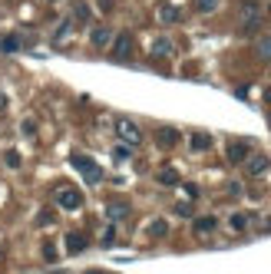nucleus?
Masks as SVG:
<instances>
[{
	"label": "nucleus",
	"instance_id": "obj_1",
	"mask_svg": "<svg viewBox=\"0 0 271 274\" xmlns=\"http://www.w3.org/2000/svg\"><path fill=\"white\" fill-rule=\"evenodd\" d=\"M116 135H119V139L126 142L129 149L143 146V132H139V125H136L132 119H116Z\"/></svg>",
	"mask_w": 271,
	"mask_h": 274
},
{
	"label": "nucleus",
	"instance_id": "obj_2",
	"mask_svg": "<svg viewBox=\"0 0 271 274\" xmlns=\"http://www.w3.org/2000/svg\"><path fill=\"white\" fill-rule=\"evenodd\" d=\"M56 205H60V208H66V212H76V208H83V195H80V188H73V185H60V188H56Z\"/></svg>",
	"mask_w": 271,
	"mask_h": 274
},
{
	"label": "nucleus",
	"instance_id": "obj_3",
	"mask_svg": "<svg viewBox=\"0 0 271 274\" xmlns=\"http://www.w3.org/2000/svg\"><path fill=\"white\" fill-rule=\"evenodd\" d=\"M268 169H271V159L264 156V152H255V156L245 159V175H248V179H261Z\"/></svg>",
	"mask_w": 271,
	"mask_h": 274
},
{
	"label": "nucleus",
	"instance_id": "obj_4",
	"mask_svg": "<svg viewBox=\"0 0 271 274\" xmlns=\"http://www.w3.org/2000/svg\"><path fill=\"white\" fill-rule=\"evenodd\" d=\"M73 165L86 175V182H103V169H99L93 159H86V156H80V152H76V156H73Z\"/></svg>",
	"mask_w": 271,
	"mask_h": 274
},
{
	"label": "nucleus",
	"instance_id": "obj_5",
	"mask_svg": "<svg viewBox=\"0 0 271 274\" xmlns=\"http://www.w3.org/2000/svg\"><path fill=\"white\" fill-rule=\"evenodd\" d=\"M156 142H159L162 149H176L179 142H182V132H179L176 125H159L156 129Z\"/></svg>",
	"mask_w": 271,
	"mask_h": 274
},
{
	"label": "nucleus",
	"instance_id": "obj_6",
	"mask_svg": "<svg viewBox=\"0 0 271 274\" xmlns=\"http://www.w3.org/2000/svg\"><path fill=\"white\" fill-rule=\"evenodd\" d=\"M132 56V33H119V37L112 40V60L122 63Z\"/></svg>",
	"mask_w": 271,
	"mask_h": 274
},
{
	"label": "nucleus",
	"instance_id": "obj_7",
	"mask_svg": "<svg viewBox=\"0 0 271 274\" xmlns=\"http://www.w3.org/2000/svg\"><path fill=\"white\" fill-rule=\"evenodd\" d=\"M225 156H228V162H235V165H241L248 156H251V142L248 139H238V142H231L228 149H225Z\"/></svg>",
	"mask_w": 271,
	"mask_h": 274
},
{
	"label": "nucleus",
	"instance_id": "obj_8",
	"mask_svg": "<svg viewBox=\"0 0 271 274\" xmlns=\"http://www.w3.org/2000/svg\"><path fill=\"white\" fill-rule=\"evenodd\" d=\"M89 43H93V50H106L112 43V30L109 27H93V30H89Z\"/></svg>",
	"mask_w": 271,
	"mask_h": 274
},
{
	"label": "nucleus",
	"instance_id": "obj_9",
	"mask_svg": "<svg viewBox=\"0 0 271 274\" xmlns=\"http://www.w3.org/2000/svg\"><path fill=\"white\" fill-rule=\"evenodd\" d=\"M63 244H66L70 254H83V251H86V235H83V231H70V235L63 238Z\"/></svg>",
	"mask_w": 271,
	"mask_h": 274
},
{
	"label": "nucleus",
	"instance_id": "obj_10",
	"mask_svg": "<svg viewBox=\"0 0 271 274\" xmlns=\"http://www.w3.org/2000/svg\"><path fill=\"white\" fill-rule=\"evenodd\" d=\"M126 215H129V202H109V205H106V218H109L112 225L122 221Z\"/></svg>",
	"mask_w": 271,
	"mask_h": 274
},
{
	"label": "nucleus",
	"instance_id": "obj_11",
	"mask_svg": "<svg viewBox=\"0 0 271 274\" xmlns=\"http://www.w3.org/2000/svg\"><path fill=\"white\" fill-rule=\"evenodd\" d=\"M195 235H212V231H215L218 228V218H212V215H202V218H195Z\"/></svg>",
	"mask_w": 271,
	"mask_h": 274
},
{
	"label": "nucleus",
	"instance_id": "obj_12",
	"mask_svg": "<svg viewBox=\"0 0 271 274\" xmlns=\"http://www.w3.org/2000/svg\"><path fill=\"white\" fill-rule=\"evenodd\" d=\"M73 24H89V4L86 0H73Z\"/></svg>",
	"mask_w": 271,
	"mask_h": 274
},
{
	"label": "nucleus",
	"instance_id": "obj_13",
	"mask_svg": "<svg viewBox=\"0 0 271 274\" xmlns=\"http://www.w3.org/2000/svg\"><path fill=\"white\" fill-rule=\"evenodd\" d=\"M255 53H258L261 63H271V33H264V37L255 43Z\"/></svg>",
	"mask_w": 271,
	"mask_h": 274
},
{
	"label": "nucleus",
	"instance_id": "obj_14",
	"mask_svg": "<svg viewBox=\"0 0 271 274\" xmlns=\"http://www.w3.org/2000/svg\"><path fill=\"white\" fill-rule=\"evenodd\" d=\"M159 20L162 24H179V20H182V10L172 7V4H166V7H159Z\"/></svg>",
	"mask_w": 271,
	"mask_h": 274
},
{
	"label": "nucleus",
	"instance_id": "obj_15",
	"mask_svg": "<svg viewBox=\"0 0 271 274\" xmlns=\"http://www.w3.org/2000/svg\"><path fill=\"white\" fill-rule=\"evenodd\" d=\"M189 146H192L195 152H205V149H212V135H208V132H192Z\"/></svg>",
	"mask_w": 271,
	"mask_h": 274
},
{
	"label": "nucleus",
	"instance_id": "obj_16",
	"mask_svg": "<svg viewBox=\"0 0 271 274\" xmlns=\"http://www.w3.org/2000/svg\"><path fill=\"white\" fill-rule=\"evenodd\" d=\"M248 221H255V218H251V215H245V212H235V215L228 218V225H231V231H245Z\"/></svg>",
	"mask_w": 271,
	"mask_h": 274
},
{
	"label": "nucleus",
	"instance_id": "obj_17",
	"mask_svg": "<svg viewBox=\"0 0 271 274\" xmlns=\"http://www.w3.org/2000/svg\"><path fill=\"white\" fill-rule=\"evenodd\" d=\"M20 47H24V40H20V37H4V40H0V50H4V53H17Z\"/></svg>",
	"mask_w": 271,
	"mask_h": 274
},
{
	"label": "nucleus",
	"instance_id": "obj_18",
	"mask_svg": "<svg viewBox=\"0 0 271 274\" xmlns=\"http://www.w3.org/2000/svg\"><path fill=\"white\" fill-rule=\"evenodd\" d=\"M169 53H172V43H169L166 37H159L152 43V56H169Z\"/></svg>",
	"mask_w": 271,
	"mask_h": 274
},
{
	"label": "nucleus",
	"instance_id": "obj_19",
	"mask_svg": "<svg viewBox=\"0 0 271 274\" xmlns=\"http://www.w3.org/2000/svg\"><path fill=\"white\" fill-rule=\"evenodd\" d=\"M149 235H152V238H166V235H169V221L156 218V221L149 225Z\"/></svg>",
	"mask_w": 271,
	"mask_h": 274
},
{
	"label": "nucleus",
	"instance_id": "obj_20",
	"mask_svg": "<svg viewBox=\"0 0 271 274\" xmlns=\"http://www.w3.org/2000/svg\"><path fill=\"white\" fill-rule=\"evenodd\" d=\"M159 185H179V172H176V169H169V165H166V169H162V172H159Z\"/></svg>",
	"mask_w": 271,
	"mask_h": 274
},
{
	"label": "nucleus",
	"instance_id": "obj_21",
	"mask_svg": "<svg viewBox=\"0 0 271 274\" xmlns=\"http://www.w3.org/2000/svg\"><path fill=\"white\" fill-rule=\"evenodd\" d=\"M192 7L199 14H212V10H218V0H192Z\"/></svg>",
	"mask_w": 271,
	"mask_h": 274
},
{
	"label": "nucleus",
	"instance_id": "obj_22",
	"mask_svg": "<svg viewBox=\"0 0 271 274\" xmlns=\"http://www.w3.org/2000/svg\"><path fill=\"white\" fill-rule=\"evenodd\" d=\"M37 225H40V228L53 225V212H50V208H43V212H40V215H37Z\"/></svg>",
	"mask_w": 271,
	"mask_h": 274
},
{
	"label": "nucleus",
	"instance_id": "obj_23",
	"mask_svg": "<svg viewBox=\"0 0 271 274\" xmlns=\"http://www.w3.org/2000/svg\"><path fill=\"white\" fill-rule=\"evenodd\" d=\"M70 30H73L70 20H66V24H60V27H56V37H53V40H66V33H70Z\"/></svg>",
	"mask_w": 271,
	"mask_h": 274
},
{
	"label": "nucleus",
	"instance_id": "obj_24",
	"mask_svg": "<svg viewBox=\"0 0 271 274\" xmlns=\"http://www.w3.org/2000/svg\"><path fill=\"white\" fill-rule=\"evenodd\" d=\"M4 162H7L10 169H17V165H20V156H17V152H4Z\"/></svg>",
	"mask_w": 271,
	"mask_h": 274
},
{
	"label": "nucleus",
	"instance_id": "obj_25",
	"mask_svg": "<svg viewBox=\"0 0 271 274\" xmlns=\"http://www.w3.org/2000/svg\"><path fill=\"white\" fill-rule=\"evenodd\" d=\"M176 215H185V218H189V215H192V205L189 202H179L176 205Z\"/></svg>",
	"mask_w": 271,
	"mask_h": 274
},
{
	"label": "nucleus",
	"instance_id": "obj_26",
	"mask_svg": "<svg viewBox=\"0 0 271 274\" xmlns=\"http://www.w3.org/2000/svg\"><path fill=\"white\" fill-rule=\"evenodd\" d=\"M43 258H47V261H56V248H53V244H43Z\"/></svg>",
	"mask_w": 271,
	"mask_h": 274
},
{
	"label": "nucleus",
	"instance_id": "obj_27",
	"mask_svg": "<svg viewBox=\"0 0 271 274\" xmlns=\"http://www.w3.org/2000/svg\"><path fill=\"white\" fill-rule=\"evenodd\" d=\"M228 195H235V198L241 195V182H228Z\"/></svg>",
	"mask_w": 271,
	"mask_h": 274
},
{
	"label": "nucleus",
	"instance_id": "obj_28",
	"mask_svg": "<svg viewBox=\"0 0 271 274\" xmlns=\"http://www.w3.org/2000/svg\"><path fill=\"white\" fill-rule=\"evenodd\" d=\"M112 156H116V162H122V159H129V146H122V149H116Z\"/></svg>",
	"mask_w": 271,
	"mask_h": 274
},
{
	"label": "nucleus",
	"instance_id": "obj_29",
	"mask_svg": "<svg viewBox=\"0 0 271 274\" xmlns=\"http://www.w3.org/2000/svg\"><path fill=\"white\" fill-rule=\"evenodd\" d=\"M24 132H27V135L37 132V122H33V119H27V122H24Z\"/></svg>",
	"mask_w": 271,
	"mask_h": 274
},
{
	"label": "nucleus",
	"instance_id": "obj_30",
	"mask_svg": "<svg viewBox=\"0 0 271 274\" xmlns=\"http://www.w3.org/2000/svg\"><path fill=\"white\" fill-rule=\"evenodd\" d=\"M112 238H116V228H106V235H103V241H106V244H112Z\"/></svg>",
	"mask_w": 271,
	"mask_h": 274
},
{
	"label": "nucleus",
	"instance_id": "obj_31",
	"mask_svg": "<svg viewBox=\"0 0 271 274\" xmlns=\"http://www.w3.org/2000/svg\"><path fill=\"white\" fill-rule=\"evenodd\" d=\"M96 4L103 7V14H109V10H112V0H96Z\"/></svg>",
	"mask_w": 271,
	"mask_h": 274
},
{
	"label": "nucleus",
	"instance_id": "obj_32",
	"mask_svg": "<svg viewBox=\"0 0 271 274\" xmlns=\"http://www.w3.org/2000/svg\"><path fill=\"white\" fill-rule=\"evenodd\" d=\"M7 258V244H0V261Z\"/></svg>",
	"mask_w": 271,
	"mask_h": 274
},
{
	"label": "nucleus",
	"instance_id": "obj_33",
	"mask_svg": "<svg viewBox=\"0 0 271 274\" xmlns=\"http://www.w3.org/2000/svg\"><path fill=\"white\" fill-rule=\"evenodd\" d=\"M264 102H268V106H271V86L264 89Z\"/></svg>",
	"mask_w": 271,
	"mask_h": 274
},
{
	"label": "nucleus",
	"instance_id": "obj_34",
	"mask_svg": "<svg viewBox=\"0 0 271 274\" xmlns=\"http://www.w3.org/2000/svg\"><path fill=\"white\" fill-rule=\"evenodd\" d=\"M86 274H109V271H99V267H93V271H86Z\"/></svg>",
	"mask_w": 271,
	"mask_h": 274
}]
</instances>
